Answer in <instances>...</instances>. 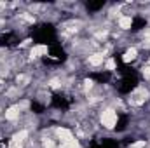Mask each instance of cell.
Masks as SVG:
<instances>
[{
	"label": "cell",
	"instance_id": "cell-1",
	"mask_svg": "<svg viewBox=\"0 0 150 148\" xmlns=\"http://www.w3.org/2000/svg\"><path fill=\"white\" fill-rule=\"evenodd\" d=\"M100 124L105 129H108V131L115 129L117 124H119V113H117V110L113 106H105L103 110L100 111Z\"/></svg>",
	"mask_w": 150,
	"mask_h": 148
},
{
	"label": "cell",
	"instance_id": "cell-2",
	"mask_svg": "<svg viewBox=\"0 0 150 148\" xmlns=\"http://www.w3.org/2000/svg\"><path fill=\"white\" fill-rule=\"evenodd\" d=\"M149 98H150V91L149 89H147L145 85H138V87L131 92V96H129V103L140 106V105H143Z\"/></svg>",
	"mask_w": 150,
	"mask_h": 148
},
{
	"label": "cell",
	"instance_id": "cell-3",
	"mask_svg": "<svg viewBox=\"0 0 150 148\" xmlns=\"http://www.w3.org/2000/svg\"><path fill=\"white\" fill-rule=\"evenodd\" d=\"M54 134H56V140H58V143L59 145H65V143H68L70 140H74L75 134L72 129H68V127H56L54 129Z\"/></svg>",
	"mask_w": 150,
	"mask_h": 148
},
{
	"label": "cell",
	"instance_id": "cell-4",
	"mask_svg": "<svg viewBox=\"0 0 150 148\" xmlns=\"http://www.w3.org/2000/svg\"><path fill=\"white\" fill-rule=\"evenodd\" d=\"M105 61H107V52H103V51L91 52V54L87 56V65L93 66V68H100V66H103Z\"/></svg>",
	"mask_w": 150,
	"mask_h": 148
},
{
	"label": "cell",
	"instance_id": "cell-5",
	"mask_svg": "<svg viewBox=\"0 0 150 148\" xmlns=\"http://www.w3.org/2000/svg\"><path fill=\"white\" fill-rule=\"evenodd\" d=\"M19 117H21V108H19L18 103L9 105V106L5 108V111H4V118H5L7 122H18Z\"/></svg>",
	"mask_w": 150,
	"mask_h": 148
},
{
	"label": "cell",
	"instance_id": "cell-6",
	"mask_svg": "<svg viewBox=\"0 0 150 148\" xmlns=\"http://www.w3.org/2000/svg\"><path fill=\"white\" fill-rule=\"evenodd\" d=\"M49 54V45L45 44H35L30 47V58L32 59H40V58H45Z\"/></svg>",
	"mask_w": 150,
	"mask_h": 148
},
{
	"label": "cell",
	"instance_id": "cell-7",
	"mask_svg": "<svg viewBox=\"0 0 150 148\" xmlns=\"http://www.w3.org/2000/svg\"><path fill=\"white\" fill-rule=\"evenodd\" d=\"M117 26L122 30V32H127L133 28V16H127V14H120L117 18Z\"/></svg>",
	"mask_w": 150,
	"mask_h": 148
},
{
	"label": "cell",
	"instance_id": "cell-8",
	"mask_svg": "<svg viewBox=\"0 0 150 148\" xmlns=\"http://www.w3.org/2000/svg\"><path fill=\"white\" fill-rule=\"evenodd\" d=\"M136 58H138V47H136V45L127 47V49L124 51V54H122V61H124V63H133Z\"/></svg>",
	"mask_w": 150,
	"mask_h": 148
},
{
	"label": "cell",
	"instance_id": "cell-9",
	"mask_svg": "<svg viewBox=\"0 0 150 148\" xmlns=\"http://www.w3.org/2000/svg\"><path fill=\"white\" fill-rule=\"evenodd\" d=\"M28 138H30V131L23 127V129L16 131V132L12 134V138H11V140H12V141H18V143H26V140H28Z\"/></svg>",
	"mask_w": 150,
	"mask_h": 148
},
{
	"label": "cell",
	"instance_id": "cell-10",
	"mask_svg": "<svg viewBox=\"0 0 150 148\" xmlns=\"http://www.w3.org/2000/svg\"><path fill=\"white\" fill-rule=\"evenodd\" d=\"M16 84H18V87H25V85L30 84V77H28L26 73L16 75Z\"/></svg>",
	"mask_w": 150,
	"mask_h": 148
},
{
	"label": "cell",
	"instance_id": "cell-11",
	"mask_svg": "<svg viewBox=\"0 0 150 148\" xmlns=\"http://www.w3.org/2000/svg\"><path fill=\"white\" fill-rule=\"evenodd\" d=\"M103 68H105L107 72H115V70H117V61H115L113 58H107V61H105Z\"/></svg>",
	"mask_w": 150,
	"mask_h": 148
},
{
	"label": "cell",
	"instance_id": "cell-12",
	"mask_svg": "<svg viewBox=\"0 0 150 148\" xmlns=\"http://www.w3.org/2000/svg\"><path fill=\"white\" fill-rule=\"evenodd\" d=\"M59 148H82V147H80V141H79V138L75 136L74 140H70L68 143H65V145H59Z\"/></svg>",
	"mask_w": 150,
	"mask_h": 148
},
{
	"label": "cell",
	"instance_id": "cell-13",
	"mask_svg": "<svg viewBox=\"0 0 150 148\" xmlns=\"http://www.w3.org/2000/svg\"><path fill=\"white\" fill-rule=\"evenodd\" d=\"M47 84H49V87H52V89H59V87H63V80H61V78H51Z\"/></svg>",
	"mask_w": 150,
	"mask_h": 148
},
{
	"label": "cell",
	"instance_id": "cell-14",
	"mask_svg": "<svg viewBox=\"0 0 150 148\" xmlns=\"http://www.w3.org/2000/svg\"><path fill=\"white\" fill-rule=\"evenodd\" d=\"M19 18H21V19H25L26 23H35V16H33V14H30V12H21V14H19Z\"/></svg>",
	"mask_w": 150,
	"mask_h": 148
},
{
	"label": "cell",
	"instance_id": "cell-15",
	"mask_svg": "<svg viewBox=\"0 0 150 148\" xmlns=\"http://www.w3.org/2000/svg\"><path fill=\"white\" fill-rule=\"evenodd\" d=\"M94 87V80L93 78H84V89L86 91H91Z\"/></svg>",
	"mask_w": 150,
	"mask_h": 148
},
{
	"label": "cell",
	"instance_id": "cell-16",
	"mask_svg": "<svg viewBox=\"0 0 150 148\" xmlns=\"http://www.w3.org/2000/svg\"><path fill=\"white\" fill-rule=\"evenodd\" d=\"M147 147V140H140V141H134L129 148H145Z\"/></svg>",
	"mask_w": 150,
	"mask_h": 148
},
{
	"label": "cell",
	"instance_id": "cell-17",
	"mask_svg": "<svg viewBox=\"0 0 150 148\" xmlns=\"http://www.w3.org/2000/svg\"><path fill=\"white\" fill-rule=\"evenodd\" d=\"M142 75H143L145 80H150V65H147V66L142 68Z\"/></svg>",
	"mask_w": 150,
	"mask_h": 148
},
{
	"label": "cell",
	"instance_id": "cell-18",
	"mask_svg": "<svg viewBox=\"0 0 150 148\" xmlns=\"http://www.w3.org/2000/svg\"><path fill=\"white\" fill-rule=\"evenodd\" d=\"M7 148H25V143H18V141L9 140V147Z\"/></svg>",
	"mask_w": 150,
	"mask_h": 148
}]
</instances>
